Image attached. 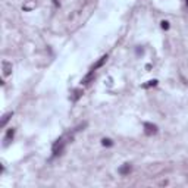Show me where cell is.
I'll list each match as a JSON object with an SVG mask.
<instances>
[{
	"instance_id": "277c9868",
	"label": "cell",
	"mask_w": 188,
	"mask_h": 188,
	"mask_svg": "<svg viewBox=\"0 0 188 188\" xmlns=\"http://www.w3.org/2000/svg\"><path fill=\"white\" fill-rule=\"evenodd\" d=\"M93 78H94V71H93V69H91L90 72H88V74L85 75V76H84V78H82V84H84V85H88V84H90L91 82V80H93Z\"/></svg>"
},
{
	"instance_id": "8992f818",
	"label": "cell",
	"mask_w": 188,
	"mask_h": 188,
	"mask_svg": "<svg viewBox=\"0 0 188 188\" xmlns=\"http://www.w3.org/2000/svg\"><path fill=\"white\" fill-rule=\"evenodd\" d=\"M131 172V165L129 163H123L121 168H119V173L121 175H128Z\"/></svg>"
},
{
	"instance_id": "5bb4252c",
	"label": "cell",
	"mask_w": 188,
	"mask_h": 188,
	"mask_svg": "<svg viewBox=\"0 0 188 188\" xmlns=\"http://www.w3.org/2000/svg\"><path fill=\"white\" fill-rule=\"evenodd\" d=\"M185 2H187V6H188V0H185Z\"/></svg>"
},
{
	"instance_id": "ba28073f",
	"label": "cell",
	"mask_w": 188,
	"mask_h": 188,
	"mask_svg": "<svg viewBox=\"0 0 188 188\" xmlns=\"http://www.w3.org/2000/svg\"><path fill=\"white\" fill-rule=\"evenodd\" d=\"M10 116H12V112H9V113H6L3 116V119H2V126H5V125L8 123V121L10 119Z\"/></svg>"
},
{
	"instance_id": "6da1fadb",
	"label": "cell",
	"mask_w": 188,
	"mask_h": 188,
	"mask_svg": "<svg viewBox=\"0 0 188 188\" xmlns=\"http://www.w3.org/2000/svg\"><path fill=\"white\" fill-rule=\"evenodd\" d=\"M66 143H68V141H65V140H63V137H62V138H59L56 143H55V146H53V157L62 154V151L65 150Z\"/></svg>"
},
{
	"instance_id": "7a4b0ae2",
	"label": "cell",
	"mask_w": 188,
	"mask_h": 188,
	"mask_svg": "<svg viewBox=\"0 0 188 188\" xmlns=\"http://www.w3.org/2000/svg\"><path fill=\"white\" fill-rule=\"evenodd\" d=\"M157 125L154 123H150V122H144V132H146V135H154L157 134Z\"/></svg>"
},
{
	"instance_id": "9c48e42d",
	"label": "cell",
	"mask_w": 188,
	"mask_h": 188,
	"mask_svg": "<svg viewBox=\"0 0 188 188\" xmlns=\"http://www.w3.org/2000/svg\"><path fill=\"white\" fill-rule=\"evenodd\" d=\"M101 144H103V146H107V147H110V146H113V141L109 140V138H103L101 140Z\"/></svg>"
},
{
	"instance_id": "5b68a950",
	"label": "cell",
	"mask_w": 188,
	"mask_h": 188,
	"mask_svg": "<svg viewBox=\"0 0 188 188\" xmlns=\"http://www.w3.org/2000/svg\"><path fill=\"white\" fill-rule=\"evenodd\" d=\"M106 60H107V55H103V56H101L100 59H98V62H97V63H96V65L93 66V71H96V69H98V68H101V66H103L105 63H106Z\"/></svg>"
},
{
	"instance_id": "30bf717a",
	"label": "cell",
	"mask_w": 188,
	"mask_h": 188,
	"mask_svg": "<svg viewBox=\"0 0 188 188\" xmlns=\"http://www.w3.org/2000/svg\"><path fill=\"white\" fill-rule=\"evenodd\" d=\"M156 84H157V81H156V80H153V81H148V84H144L143 87H144V88H148V87H151V85L154 87Z\"/></svg>"
},
{
	"instance_id": "4fadbf2b",
	"label": "cell",
	"mask_w": 188,
	"mask_h": 188,
	"mask_svg": "<svg viewBox=\"0 0 188 188\" xmlns=\"http://www.w3.org/2000/svg\"><path fill=\"white\" fill-rule=\"evenodd\" d=\"M53 3H55V6H59V0H53Z\"/></svg>"
},
{
	"instance_id": "7c38bea8",
	"label": "cell",
	"mask_w": 188,
	"mask_h": 188,
	"mask_svg": "<svg viewBox=\"0 0 188 188\" xmlns=\"http://www.w3.org/2000/svg\"><path fill=\"white\" fill-rule=\"evenodd\" d=\"M162 28H163V30H168V28H169V22H168V21H162Z\"/></svg>"
},
{
	"instance_id": "3957f363",
	"label": "cell",
	"mask_w": 188,
	"mask_h": 188,
	"mask_svg": "<svg viewBox=\"0 0 188 188\" xmlns=\"http://www.w3.org/2000/svg\"><path fill=\"white\" fill-rule=\"evenodd\" d=\"M13 135H15V129H13V128L8 129L6 135H5V146H8L9 143H10V141L13 140Z\"/></svg>"
},
{
	"instance_id": "8fae6325",
	"label": "cell",
	"mask_w": 188,
	"mask_h": 188,
	"mask_svg": "<svg viewBox=\"0 0 188 188\" xmlns=\"http://www.w3.org/2000/svg\"><path fill=\"white\" fill-rule=\"evenodd\" d=\"M80 96H81V91L80 90H75V96H74V98H72V100H78V97H80Z\"/></svg>"
},
{
	"instance_id": "52a82bcc",
	"label": "cell",
	"mask_w": 188,
	"mask_h": 188,
	"mask_svg": "<svg viewBox=\"0 0 188 188\" xmlns=\"http://www.w3.org/2000/svg\"><path fill=\"white\" fill-rule=\"evenodd\" d=\"M10 71H12V65L9 62H3V75L5 76L10 75Z\"/></svg>"
}]
</instances>
